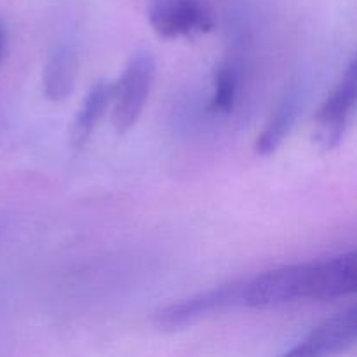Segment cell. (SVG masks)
<instances>
[{"instance_id": "obj_2", "label": "cell", "mask_w": 357, "mask_h": 357, "mask_svg": "<svg viewBox=\"0 0 357 357\" xmlns=\"http://www.w3.org/2000/svg\"><path fill=\"white\" fill-rule=\"evenodd\" d=\"M157 59L146 49H139L129 58L124 72L114 84L112 124L117 135H126L138 122L155 80Z\"/></svg>"}, {"instance_id": "obj_1", "label": "cell", "mask_w": 357, "mask_h": 357, "mask_svg": "<svg viewBox=\"0 0 357 357\" xmlns=\"http://www.w3.org/2000/svg\"><path fill=\"white\" fill-rule=\"evenodd\" d=\"M357 257L356 251L309 264L284 265L264 272L251 281L243 282L241 302L243 305L279 307L296 300L344 298L356 293Z\"/></svg>"}, {"instance_id": "obj_3", "label": "cell", "mask_w": 357, "mask_h": 357, "mask_svg": "<svg viewBox=\"0 0 357 357\" xmlns=\"http://www.w3.org/2000/svg\"><path fill=\"white\" fill-rule=\"evenodd\" d=\"M357 98V66L352 59L345 68L340 82L337 84L330 96L326 98L314 117V139L324 150H331L340 145L347 126L356 108Z\"/></svg>"}, {"instance_id": "obj_6", "label": "cell", "mask_w": 357, "mask_h": 357, "mask_svg": "<svg viewBox=\"0 0 357 357\" xmlns=\"http://www.w3.org/2000/svg\"><path fill=\"white\" fill-rule=\"evenodd\" d=\"M357 342V309L349 307L340 314L323 321L296 347L286 352L295 357L333 356L349 351Z\"/></svg>"}, {"instance_id": "obj_4", "label": "cell", "mask_w": 357, "mask_h": 357, "mask_svg": "<svg viewBox=\"0 0 357 357\" xmlns=\"http://www.w3.org/2000/svg\"><path fill=\"white\" fill-rule=\"evenodd\" d=\"M149 20L160 38L195 37L215 28L211 10L204 0H153Z\"/></svg>"}, {"instance_id": "obj_7", "label": "cell", "mask_w": 357, "mask_h": 357, "mask_svg": "<svg viewBox=\"0 0 357 357\" xmlns=\"http://www.w3.org/2000/svg\"><path fill=\"white\" fill-rule=\"evenodd\" d=\"M112 96H114V84L107 80H98L91 87L70 128V145L73 149H82L89 142L91 135L112 105Z\"/></svg>"}, {"instance_id": "obj_9", "label": "cell", "mask_w": 357, "mask_h": 357, "mask_svg": "<svg viewBox=\"0 0 357 357\" xmlns=\"http://www.w3.org/2000/svg\"><path fill=\"white\" fill-rule=\"evenodd\" d=\"M300 114V101L298 94L289 93L286 94L284 100L274 112L268 124L265 126L264 131L258 136L255 143V152L261 157H268L282 145L288 135L291 132L293 126L296 124V119Z\"/></svg>"}, {"instance_id": "obj_8", "label": "cell", "mask_w": 357, "mask_h": 357, "mask_svg": "<svg viewBox=\"0 0 357 357\" xmlns=\"http://www.w3.org/2000/svg\"><path fill=\"white\" fill-rule=\"evenodd\" d=\"M77 77V56L68 45L51 51L42 73L44 96L49 101H63L70 96Z\"/></svg>"}, {"instance_id": "obj_10", "label": "cell", "mask_w": 357, "mask_h": 357, "mask_svg": "<svg viewBox=\"0 0 357 357\" xmlns=\"http://www.w3.org/2000/svg\"><path fill=\"white\" fill-rule=\"evenodd\" d=\"M237 96V73L230 66H223L215 75V93L209 101L213 114H229L232 112Z\"/></svg>"}, {"instance_id": "obj_5", "label": "cell", "mask_w": 357, "mask_h": 357, "mask_svg": "<svg viewBox=\"0 0 357 357\" xmlns=\"http://www.w3.org/2000/svg\"><path fill=\"white\" fill-rule=\"evenodd\" d=\"M241 291H243V282H232L206 293H199L178 303H171L153 314V324L162 331H178L181 328L192 326L202 317H208L209 314L243 303Z\"/></svg>"}, {"instance_id": "obj_11", "label": "cell", "mask_w": 357, "mask_h": 357, "mask_svg": "<svg viewBox=\"0 0 357 357\" xmlns=\"http://www.w3.org/2000/svg\"><path fill=\"white\" fill-rule=\"evenodd\" d=\"M6 44H7V31H6V26L2 24V21H0V61H2L3 52H6Z\"/></svg>"}]
</instances>
